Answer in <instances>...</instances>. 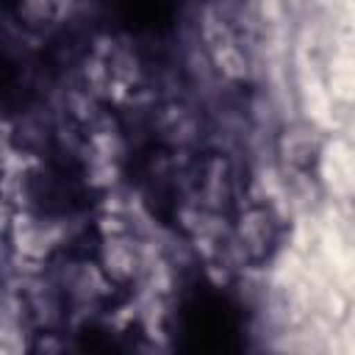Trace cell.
Masks as SVG:
<instances>
[{
  "mask_svg": "<svg viewBox=\"0 0 355 355\" xmlns=\"http://www.w3.org/2000/svg\"><path fill=\"white\" fill-rule=\"evenodd\" d=\"M277 241V225L269 208H250L239 222V244L250 261H266Z\"/></svg>",
  "mask_w": 355,
  "mask_h": 355,
  "instance_id": "6da1fadb",
  "label": "cell"
}]
</instances>
